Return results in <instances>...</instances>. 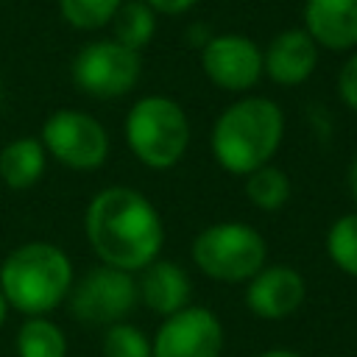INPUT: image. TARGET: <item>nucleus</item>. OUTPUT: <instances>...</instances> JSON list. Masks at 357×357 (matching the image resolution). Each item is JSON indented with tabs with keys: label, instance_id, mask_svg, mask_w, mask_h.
Segmentation results:
<instances>
[{
	"label": "nucleus",
	"instance_id": "obj_24",
	"mask_svg": "<svg viewBox=\"0 0 357 357\" xmlns=\"http://www.w3.org/2000/svg\"><path fill=\"white\" fill-rule=\"evenodd\" d=\"M346 184H349V192H351V198H354V204H357V156H354V159H351V165H349Z\"/></svg>",
	"mask_w": 357,
	"mask_h": 357
},
{
	"label": "nucleus",
	"instance_id": "obj_3",
	"mask_svg": "<svg viewBox=\"0 0 357 357\" xmlns=\"http://www.w3.org/2000/svg\"><path fill=\"white\" fill-rule=\"evenodd\" d=\"M75 282L70 257L45 240L17 245L0 265V290L25 318L56 310Z\"/></svg>",
	"mask_w": 357,
	"mask_h": 357
},
{
	"label": "nucleus",
	"instance_id": "obj_23",
	"mask_svg": "<svg viewBox=\"0 0 357 357\" xmlns=\"http://www.w3.org/2000/svg\"><path fill=\"white\" fill-rule=\"evenodd\" d=\"M145 6H151L156 14H167V17H178L184 11H190L198 0H142Z\"/></svg>",
	"mask_w": 357,
	"mask_h": 357
},
{
	"label": "nucleus",
	"instance_id": "obj_2",
	"mask_svg": "<svg viewBox=\"0 0 357 357\" xmlns=\"http://www.w3.org/2000/svg\"><path fill=\"white\" fill-rule=\"evenodd\" d=\"M284 137V112L276 100L262 95H245L229 103L209 134L215 162L234 173L248 176L262 165H271Z\"/></svg>",
	"mask_w": 357,
	"mask_h": 357
},
{
	"label": "nucleus",
	"instance_id": "obj_19",
	"mask_svg": "<svg viewBox=\"0 0 357 357\" xmlns=\"http://www.w3.org/2000/svg\"><path fill=\"white\" fill-rule=\"evenodd\" d=\"M329 259L349 276L357 279V212L340 215L326 231Z\"/></svg>",
	"mask_w": 357,
	"mask_h": 357
},
{
	"label": "nucleus",
	"instance_id": "obj_27",
	"mask_svg": "<svg viewBox=\"0 0 357 357\" xmlns=\"http://www.w3.org/2000/svg\"><path fill=\"white\" fill-rule=\"evenodd\" d=\"M0 103H3V84H0Z\"/></svg>",
	"mask_w": 357,
	"mask_h": 357
},
{
	"label": "nucleus",
	"instance_id": "obj_22",
	"mask_svg": "<svg viewBox=\"0 0 357 357\" xmlns=\"http://www.w3.org/2000/svg\"><path fill=\"white\" fill-rule=\"evenodd\" d=\"M337 98L351 112H357V47L340 64V73H337Z\"/></svg>",
	"mask_w": 357,
	"mask_h": 357
},
{
	"label": "nucleus",
	"instance_id": "obj_6",
	"mask_svg": "<svg viewBox=\"0 0 357 357\" xmlns=\"http://www.w3.org/2000/svg\"><path fill=\"white\" fill-rule=\"evenodd\" d=\"M70 75L84 95L112 100L137 86L142 75V53L120 45L117 39H95L73 56Z\"/></svg>",
	"mask_w": 357,
	"mask_h": 357
},
{
	"label": "nucleus",
	"instance_id": "obj_1",
	"mask_svg": "<svg viewBox=\"0 0 357 357\" xmlns=\"http://www.w3.org/2000/svg\"><path fill=\"white\" fill-rule=\"evenodd\" d=\"M84 231L100 265L139 273L159 259L165 223L159 209L134 187H106L92 195Z\"/></svg>",
	"mask_w": 357,
	"mask_h": 357
},
{
	"label": "nucleus",
	"instance_id": "obj_14",
	"mask_svg": "<svg viewBox=\"0 0 357 357\" xmlns=\"http://www.w3.org/2000/svg\"><path fill=\"white\" fill-rule=\"evenodd\" d=\"M137 293H139V301L151 312L167 318V315L184 310L190 304L192 284H190V276L184 273V268L178 262L153 259L151 265H145L139 271Z\"/></svg>",
	"mask_w": 357,
	"mask_h": 357
},
{
	"label": "nucleus",
	"instance_id": "obj_18",
	"mask_svg": "<svg viewBox=\"0 0 357 357\" xmlns=\"http://www.w3.org/2000/svg\"><path fill=\"white\" fill-rule=\"evenodd\" d=\"M245 198L262 209V212H276L290 201V178L282 167L262 165L254 173L245 176Z\"/></svg>",
	"mask_w": 357,
	"mask_h": 357
},
{
	"label": "nucleus",
	"instance_id": "obj_12",
	"mask_svg": "<svg viewBox=\"0 0 357 357\" xmlns=\"http://www.w3.org/2000/svg\"><path fill=\"white\" fill-rule=\"evenodd\" d=\"M318 53L321 47L304 28H284L262 50V75L279 86H298L315 73Z\"/></svg>",
	"mask_w": 357,
	"mask_h": 357
},
{
	"label": "nucleus",
	"instance_id": "obj_9",
	"mask_svg": "<svg viewBox=\"0 0 357 357\" xmlns=\"http://www.w3.org/2000/svg\"><path fill=\"white\" fill-rule=\"evenodd\" d=\"M220 351L223 326L218 315L192 304L167 315L151 340L153 357H220Z\"/></svg>",
	"mask_w": 357,
	"mask_h": 357
},
{
	"label": "nucleus",
	"instance_id": "obj_13",
	"mask_svg": "<svg viewBox=\"0 0 357 357\" xmlns=\"http://www.w3.org/2000/svg\"><path fill=\"white\" fill-rule=\"evenodd\" d=\"M301 20L318 47L335 53L357 47V0H304Z\"/></svg>",
	"mask_w": 357,
	"mask_h": 357
},
{
	"label": "nucleus",
	"instance_id": "obj_20",
	"mask_svg": "<svg viewBox=\"0 0 357 357\" xmlns=\"http://www.w3.org/2000/svg\"><path fill=\"white\" fill-rule=\"evenodd\" d=\"M123 0H59L64 22L75 31H98L112 22Z\"/></svg>",
	"mask_w": 357,
	"mask_h": 357
},
{
	"label": "nucleus",
	"instance_id": "obj_25",
	"mask_svg": "<svg viewBox=\"0 0 357 357\" xmlns=\"http://www.w3.org/2000/svg\"><path fill=\"white\" fill-rule=\"evenodd\" d=\"M259 357H301V354L298 351H290V349H268Z\"/></svg>",
	"mask_w": 357,
	"mask_h": 357
},
{
	"label": "nucleus",
	"instance_id": "obj_21",
	"mask_svg": "<svg viewBox=\"0 0 357 357\" xmlns=\"http://www.w3.org/2000/svg\"><path fill=\"white\" fill-rule=\"evenodd\" d=\"M100 354L103 357H153L151 340L145 337V332L126 321L106 326L100 340Z\"/></svg>",
	"mask_w": 357,
	"mask_h": 357
},
{
	"label": "nucleus",
	"instance_id": "obj_26",
	"mask_svg": "<svg viewBox=\"0 0 357 357\" xmlns=\"http://www.w3.org/2000/svg\"><path fill=\"white\" fill-rule=\"evenodd\" d=\"M6 315H8V301H6V296H3V290H0V326L6 324Z\"/></svg>",
	"mask_w": 357,
	"mask_h": 357
},
{
	"label": "nucleus",
	"instance_id": "obj_8",
	"mask_svg": "<svg viewBox=\"0 0 357 357\" xmlns=\"http://www.w3.org/2000/svg\"><path fill=\"white\" fill-rule=\"evenodd\" d=\"M42 145L64 167L95 170L109 156V131L86 112L56 109L42 123Z\"/></svg>",
	"mask_w": 357,
	"mask_h": 357
},
{
	"label": "nucleus",
	"instance_id": "obj_5",
	"mask_svg": "<svg viewBox=\"0 0 357 357\" xmlns=\"http://www.w3.org/2000/svg\"><path fill=\"white\" fill-rule=\"evenodd\" d=\"M268 245L265 237L240 220H220L201 229L192 240L195 268L218 282H248L257 271L265 268Z\"/></svg>",
	"mask_w": 357,
	"mask_h": 357
},
{
	"label": "nucleus",
	"instance_id": "obj_4",
	"mask_svg": "<svg viewBox=\"0 0 357 357\" xmlns=\"http://www.w3.org/2000/svg\"><path fill=\"white\" fill-rule=\"evenodd\" d=\"M126 142L145 167L167 170L190 148L187 112L167 95H145L126 114Z\"/></svg>",
	"mask_w": 357,
	"mask_h": 357
},
{
	"label": "nucleus",
	"instance_id": "obj_11",
	"mask_svg": "<svg viewBox=\"0 0 357 357\" xmlns=\"http://www.w3.org/2000/svg\"><path fill=\"white\" fill-rule=\"evenodd\" d=\"M307 296L304 276L290 265H265L245 284V307L262 321H282L298 312Z\"/></svg>",
	"mask_w": 357,
	"mask_h": 357
},
{
	"label": "nucleus",
	"instance_id": "obj_15",
	"mask_svg": "<svg viewBox=\"0 0 357 357\" xmlns=\"http://www.w3.org/2000/svg\"><path fill=\"white\" fill-rule=\"evenodd\" d=\"M47 167V151L42 139L33 137H17L3 145L0 151V178L11 190H28L33 187Z\"/></svg>",
	"mask_w": 357,
	"mask_h": 357
},
{
	"label": "nucleus",
	"instance_id": "obj_17",
	"mask_svg": "<svg viewBox=\"0 0 357 357\" xmlns=\"http://www.w3.org/2000/svg\"><path fill=\"white\" fill-rule=\"evenodd\" d=\"M17 357H67V337L47 315L25 318L17 329Z\"/></svg>",
	"mask_w": 357,
	"mask_h": 357
},
{
	"label": "nucleus",
	"instance_id": "obj_10",
	"mask_svg": "<svg viewBox=\"0 0 357 357\" xmlns=\"http://www.w3.org/2000/svg\"><path fill=\"white\" fill-rule=\"evenodd\" d=\"M201 70L226 92H248L262 78V47L245 33H215L201 47Z\"/></svg>",
	"mask_w": 357,
	"mask_h": 357
},
{
	"label": "nucleus",
	"instance_id": "obj_7",
	"mask_svg": "<svg viewBox=\"0 0 357 357\" xmlns=\"http://www.w3.org/2000/svg\"><path fill=\"white\" fill-rule=\"evenodd\" d=\"M137 301L139 293L134 273L112 265L89 268L78 282H73L67 293L70 315L89 326H112L126 321Z\"/></svg>",
	"mask_w": 357,
	"mask_h": 357
},
{
	"label": "nucleus",
	"instance_id": "obj_16",
	"mask_svg": "<svg viewBox=\"0 0 357 357\" xmlns=\"http://www.w3.org/2000/svg\"><path fill=\"white\" fill-rule=\"evenodd\" d=\"M109 25L114 31L112 39L142 53V47H148L156 33V11L151 6H145L142 0H123V6L117 8V14L112 17Z\"/></svg>",
	"mask_w": 357,
	"mask_h": 357
}]
</instances>
